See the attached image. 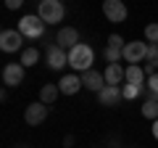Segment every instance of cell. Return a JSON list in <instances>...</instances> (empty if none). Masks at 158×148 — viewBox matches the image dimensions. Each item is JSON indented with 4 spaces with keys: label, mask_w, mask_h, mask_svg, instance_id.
Returning <instances> with one entry per match:
<instances>
[{
    "label": "cell",
    "mask_w": 158,
    "mask_h": 148,
    "mask_svg": "<svg viewBox=\"0 0 158 148\" xmlns=\"http://www.w3.org/2000/svg\"><path fill=\"white\" fill-rule=\"evenodd\" d=\"M92 58H95L92 48L85 45V42H79L77 48H71V50H69V66L85 74V72H90V69H92Z\"/></svg>",
    "instance_id": "obj_1"
},
{
    "label": "cell",
    "mask_w": 158,
    "mask_h": 148,
    "mask_svg": "<svg viewBox=\"0 0 158 148\" xmlns=\"http://www.w3.org/2000/svg\"><path fill=\"white\" fill-rule=\"evenodd\" d=\"M63 6L58 3V0H42L37 6V16L42 19L45 24H58V21H63Z\"/></svg>",
    "instance_id": "obj_2"
},
{
    "label": "cell",
    "mask_w": 158,
    "mask_h": 148,
    "mask_svg": "<svg viewBox=\"0 0 158 148\" xmlns=\"http://www.w3.org/2000/svg\"><path fill=\"white\" fill-rule=\"evenodd\" d=\"M148 42H142V40H132V42H127L124 45V61L129 63V66H140L142 61L148 58Z\"/></svg>",
    "instance_id": "obj_3"
},
{
    "label": "cell",
    "mask_w": 158,
    "mask_h": 148,
    "mask_svg": "<svg viewBox=\"0 0 158 148\" xmlns=\"http://www.w3.org/2000/svg\"><path fill=\"white\" fill-rule=\"evenodd\" d=\"M19 32L24 34V37H29V40H37V37H42L45 34V21L40 16H24L21 21H19Z\"/></svg>",
    "instance_id": "obj_4"
},
{
    "label": "cell",
    "mask_w": 158,
    "mask_h": 148,
    "mask_svg": "<svg viewBox=\"0 0 158 148\" xmlns=\"http://www.w3.org/2000/svg\"><path fill=\"white\" fill-rule=\"evenodd\" d=\"M24 34L19 29H3L0 32V48L6 53H16V50H24Z\"/></svg>",
    "instance_id": "obj_5"
},
{
    "label": "cell",
    "mask_w": 158,
    "mask_h": 148,
    "mask_svg": "<svg viewBox=\"0 0 158 148\" xmlns=\"http://www.w3.org/2000/svg\"><path fill=\"white\" fill-rule=\"evenodd\" d=\"M103 13H106V19L111 24H121L127 19V6L121 0H106L103 3Z\"/></svg>",
    "instance_id": "obj_6"
},
{
    "label": "cell",
    "mask_w": 158,
    "mask_h": 148,
    "mask_svg": "<svg viewBox=\"0 0 158 148\" xmlns=\"http://www.w3.org/2000/svg\"><path fill=\"white\" fill-rule=\"evenodd\" d=\"M45 56H48V66H50L53 72H58V69L69 66V53L63 50V48H58L56 42H53V45H48Z\"/></svg>",
    "instance_id": "obj_7"
},
{
    "label": "cell",
    "mask_w": 158,
    "mask_h": 148,
    "mask_svg": "<svg viewBox=\"0 0 158 148\" xmlns=\"http://www.w3.org/2000/svg\"><path fill=\"white\" fill-rule=\"evenodd\" d=\"M24 82V66L21 63H6L3 66V85L6 87H19Z\"/></svg>",
    "instance_id": "obj_8"
},
{
    "label": "cell",
    "mask_w": 158,
    "mask_h": 148,
    "mask_svg": "<svg viewBox=\"0 0 158 148\" xmlns=\"http://www.w3.org/2000/svg\"><path fill=\"white\" fill-rule=\"evenodd\" d=\"M45 116H48V106H45L42 101L29 103V106H27V111H24V119H27V124H32V127L42 124V122H45Z\"/></svg>",
    "instance_id": "obj_9"
},
{
    "label": "cell",
    "mask_w": 158,
    "mask_h": 148,
    "mask_svg": "<svg viewBox=\"0 0 158 148\" xmlns=\"http://www.w3.org/2000/svg\"><path fill=\"white\" fill-rule=\"evenodd\" d=\"M56 45L63 48L66 53L71 50V48H77V45H79V34H77V29H74V27H63V29H58Z\"/></svg>",
    "instance_id": "obj_10"
},
{
    "label": "cell",
    "mask_w": 158,
    "mask_h": 148,
    "mask_svg": "<svg viewBox=\"0 0 158 148\" xmlns=\"http://www.w3.org/2000/svg\"><path fill=\"white\" fill-rule=\"evenodd\" d=\"M103 77H106V85L121 87V82H127V69L121 66V63H108L106 72H103Z\"/></svg>",
    "instance_id": "obj_11"
},
{
    "label": "cell",
    "mask_w": 158,
    "mask_h": 148,
    "mask_svg": "<svg viewBox=\"0 0 158 148\" xmlns=\"http://www.w3.org/2000/svg\"><path fill=\"white\" fill-rule=\"evenodd\" d=\"M121 87H113V85H106L100 93H98V101H100V106H118L121 103Z\"/></svg>",
    "instance_id": "obj_12"
},
{
    "label": "cell",
    "mask_w": 158,
    "mask_h": 148,
    "mask_svg": "<svg viewBox=\"0 0 158 148\" xmlns=\"http://www.w3.org/2000/svg\"><path fill=\"white\" fill-rule=\"evenodd\" d=\"M82 85H85L87 90H92V93H100L103 87H106V77H103L100 72H95V69H90V72L82 74Z\"/></svg>",
    "instance_id": "obj_13"
},
{
    "label": "cell",
    "mask_w": 158,
    "mask_h": 148,
    "mask_svg": "<svg viewBox=\"0 0 158 148\" xmlns=\"http://www.w3.org/2000/svg\"><path fill=\"white\" fill-rule=\"evenodd\" d=\"M79 87H85L79 74H66V77H61V82H58V90H61L63 95H74V93H79Z\"/></svg>",
    "instance_id": "obj_14"
},
{
    "label": "cell",
    "mask_w": 158,
    "mask_h": 148,
    "mask_svg": "<svg viewBox=\"0 0 158 148\" xmlns=\"http://www.w3.org/2000/svg\"><path fill=\"white\" fill-rule=\"evenodd\" d=\"M127 85H135V87H148V77H145V69L142 66H127Z\"/></svg>",
    "instance_id": "obj_15"
},
{
    "label": "cell",
    "mask_w": 158,
    "mask_h": 148,
    "mask_svg": "<svg viewBox=\"0 0 158 148\" xmlns=\"http://www.w3.org/2000/svg\"><path fill=\"white\" fill-rule=\"evenodd\" d=\"M58 85H53V82H48V85H42L40 87V101L45 103V106H50V103H56L58 101Z\"/></svg>",
    "instance_id": "obj_16"
},
{
    "label": "cell",
    "mask_w": 158,
    "mask_h": 148,
    "mask_svg": "<svg viewBox=\"0 0 158 148\" xmlns=\"http://www.w3.org/2000/svg\"><path fill=\"white\" fill-rule=\"evenodd\" d=\"M37 61H40V50H37V48H24V50H21L19 63H21L24 69H27V66H34Z\"/></svg>",
    "instance_id": "obj_17"
},
{
    "label": "cell",
    "mask_w": 158,
    "mask_h": 148,
    "mask_svg": "<svg viewBox=\"0 0 158 148\" xmlns=\"http://www.w3.org/2000/svg\"><path fill=\"white\" fill-rule=\"evenodd\" d=\"M142 116L156 122L158 119V101H142Z\"/></svg>",
    "instance_id": "obj_18"
},
{
    "label": "cell",
    "mask_w": 158,
    "mask_h": 148,
    "mask_svg": "<svg viewBox=\"0 0 158 148\" xmlns=\"http://www.w3.org/2000/svg\"><path fill=\"white\" fill-rule=\"evenodd\" d=\"M103 56H106V61H108V63H121V58H124V50H118V48H111V45H106Z\"/></svg>",
    "instance_id": "obj_19"
},
{
    "label": "cell",
    "mask_w": 158,
    "mask_h": 148,
    "mask_svg": "<svg viewBox=\"0 0 158 148\" xmlns=\"http://www.w3.org/2000/svg\"><path fill=\"white\" fill-rule=\"evenodd\" d=\"M145 90H148V87H145ZM140 93H142V87L127 85V82H124V85H121V95H124V101H135V98L140 95Z\"/></svg>",
    "instance_id": "obj_20"
},
{
    "label": "cell",
    "mask_w": 158,
    "mask_h": 148,
    "mask_svg": "<svg viewBox=\"0 0 158 148\" xmlns=\"http://www.w3.org/2000/svg\"><path fill=\"white\" fill-rule=\"evenodd\" d=\"M145 40L150 45H158V24H148L145 27Z\"/></svg>",
    "instance_id": "obj_21"
},
{
    "label": "cell",
    "mask_w": 158,
    "mask_h": 148,
    "mask_svg": "<svg viewBox=\"0 0 158 148\" xmlns=\"http://www.w3.org/2000/svg\"><path fill=\"white\" fill-rule=\"evenodd\" d=\"M145 63H148V66H153V69H158V45H150V48H148Z\"/></svg>",
    "instance_id": "obj_22"
},
{
    "label": "cell",
    "mask_w": 158,
    "mask_h": 148,
    "mask_svg": "<svg viewBox=\"0 0 158 148\" xmlns=\"http://www.w3.org/2000/svg\"><path fill=\"white\" fill-rule=\"evenodd\" d=\"M108 45H111V48H118V50H124L127 42L121 40V34H111V37H108Z\"/></svg>",
    "instance_id": "obj_23"
},
{
    "label": "cell",
    "mask_w": 158,
    "mask_h": 148,
    "mask_svg": "<svg viewBox=\"0 0 158 148\" xmlns=\"http://www.w3.org/2000/svg\"><path fill=\"white\" fill-rule=\"evenodd\" d=\"M148 90H150V93H156V95H158V74L148 77Z\"/></svg>",
    "instance_id": "obj_24"
},
{
    "label": "cell",
    "mask_w": 158,
    "mask_h": 148,
    "mask_svg": "<svg viewBox=\"0 0 158 148\" xmlns=\"http://www.w3.org/2000/svg\"><path fill=\"white\" fill-rule=\"evenodd\" d=\"M21 3H24V0H6V8L13 11V8H21Z\"/></svg>",
    "instance_id": "obj_25"
},
{
    "label": "cell",
    "mask_w": 158,
    "mask_h": 148,
    "mask_svg": "<svg viewBox=\"0 0 158 148\" xmlns=\"http://www.w3.org/2000/svg\"><path fill=\"white\" fill-rule=\"evenodd\" d=\"M63 146L71 148V146H74V135H66V137H63Z\"/></svg>",
    "instance_id": "obj_26"
},
{
    "label": "cell",
    "mask_w": 158,
    "mask_h": 148,
    "mask_svg": "<svg viewBox=\"0 0 158 148\" xmlns=\"http://www.w3.org/2000/svg\"><path fill=\"white\" fill-rule=\"evenodd\" d=\"M153 137H156V140H158V119L153 122Z\"/></svg>",
    "instance_id": "obj_27"
}]
</instances>
